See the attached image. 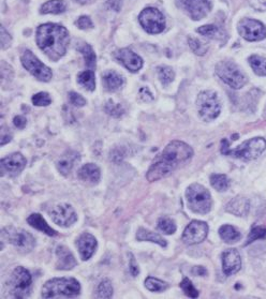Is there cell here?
<instances>
[{
    "label": "cell",
    "instance_id": "d6986e66",
    "mask_svg": "<svg viewBox=\"0 0 266 299\" xmlns=\"http://www.w3.org/2000/svg\"><path fill=\"white\" fill-rule=\"evenodd\" d=\"M78 248L79 252L83 260H88L90 259L94 253L97 250L98 242L97 239L95 238V236H93L90 233H84L80 236V238L78 239Z\"/></svg>",
    "mask_w": 266,
    "mask_h": 299
},
{
    "label": "cell",
    "instance_id": "e0dca14e",
    "mask_svg": "<svg viewBox=\"0 0 266 299\" xmlns=\"http://www.w3.org/2000/svg\"><path fill=\"white\" fill-rule=\"evenodd\" d=\"M116 59L131 72H137L143 67V59L129 48H122L115 55Z\"/></svg>",
    "mask_w": 266,
    "mask_h": 299
},
{
    "label": "cell",
    "instance_id": "f907efd6",
    "mask_svg": "<svg viewBox=\"0 0 266 299\" xmlns=\"http://www.w3.org/2000/svg\"><path fill=\"white\" fill-rule=\"evenodd\" d=\"M0 139H2V142H0V145L4 146V145H6L7 143H9L12 140V136H11V134H9V132L6 133V129L3 128L2 129V138H0Z\"/></svg>",
    "mask_w": 266,
    "mask_h": 299
},
{
    "label": "cell",
    "instance_id": "6da1fadb",
    "mask_svg": "<svg viewBox=\"0 0 266 299\" xmlns=\"http://www.w3.org/2000/svg\"><path fill=\"white\" fill-rule=\"evenodd\" d=\"M192 157L193 151L188 144L181 141H173L155 159L146 174V178L151 182L167 177L176 169L191 160Z\"/></svg>",
    "mask_w": 266,
    "mask_h": 299
},
{
    "label": "cell",
    "instance_id": "5bb4252c",
    "mask_svg": "<svg viewBox=\"0 0 266 299\" xmlns=\"http://www.w3.org/2000/svg\"><path fill=\"white\" fill-rule=\"evenodd\" d=\"M208 234V226L204 221L194 220L189 223L183 234V241L186 245L192 246L204 241Z\"/></svg>",
    "mask_w": 266,
    "mask_h": 299
},
{
    "label": "cell",
    "instance_id": "ba28073f",
    "mask_svg": "<svg viewBox=\"0 0 266 299\" xmlns=\"http://www.w3.org/2000/svg\"><path fill=\"white\" fill-rule=\"evenodd\" d=\"M216 73L225 84L234 89L242 88L247 82L245 74L231 61H220L216 66Z\"/></svg>",
    "mask_w": 266,
    "mask_h": 299
},
{
    "label": "cell",
    "instance_id": "4dcf8cb0",
    "mask_svg": "<svg viewBox=\"0 0 266 299\" xmlns=\"http://www.w3.org/2000/svg\"><path fill=\"white\" fill-rule=\"evenodd\" d=\"M210 184L217 191L222 192L229 189L230 180L225 175H222V174H212L210 176Z\"/></svg>",
    "mask_w": 266,
    "mask_h": 299
},
{
    "label": "cell",
    "instance_id": "2e32d148",
    "mask_svg": "<svg viewBox=\"0 0 266 299\" xmlns=\"http://www.w3.org/2000/svg\"><path fill=\"white\" fill-rule=\"evenodd\" d=\"M26 159L20 153L11 154L10 156L2 159L0 166H2V175L16 176L26 166Z\"/></svg>",
    "mask_w": 266,
    "mask_h": 299
},
{
    "label": "cell",
    "instance_id": "44dd1931",
    "mask_svg": "<svg viewBox=\"0 0 266 299\" xmlns=\"http://www.w3.org/2000/svg\"><path fill=\"white\" fill-rule=\"evenodd\" d=\"M78 177L81 180L86 181V182L97 183L100 180L101 172H100V169L96 164L87 163L79 170Z\"/></svg>",
    "mask_w": 266,
    "mask_h": 299
},
{
    "label": "cell",
    "instance_id": "bcb514c9",
    "mask_svg": "<svg viewBox=\"0 0 266 299\" xmlns=\"http://www.w3.org/2000/svg\"><path fill=\"white\" fill-rule=\"evenodd\" d=\"M130 255H131V257H130V261H129V270H130L132 276L136 277L138 275V272H140V270H138V266H137V263H136L134 256L132 254H130Z\"/></svg>",
    "mask_w": 266,
    "mask_h": 299
},
{
    "label": "cell",
    "instance_id": "f546056e",
    "mask_svg": "<svg viewBox=\"0 0 266 299\" xmlns=\"http://www.w3.org/2000/svg\"><path fill=\"white\" fill-rule=\"evenodd\" d=\"M198 32L207 36V38L216 40L223 39V36L225 35L224 31L218 26H216V25H205V26L200 27L198 29Z\"/></svg>",
    "mask_w": 266,
    "mask_h": 299
},
{
    "label": "cell",
    "instance_id": "8992f818",
    "mask_svg": "<svg viewBox=\"0 0 266 299\" xmlns=\"http://www.w3.org/2000/svg\"><path fill=\"white\" fill-rule=\"evenodd\" d=\"M199 114L205 121L214 120L220 114V101L217 94L211 90L202 91L197 99Z\"/></svg>",
    "mask_w": 266,
    "mask_h": 299
},
{
    "label": "cell",
    "instance_id": "5b68a950",
    "mask_svg": "<svg viewBox=\"0 0 266 299\" xmlns=\"http://www.w3.org/2000/svg\"><path fill=\"white\" fill-rule=\"evenodd\" d=\"M32 278L30 272L24 267H17L13 270L9 280V289L12 297L26 298L30 294Z\"/></svg>",
    "mask_w": 266,
    "mask_h": 299
},
{
    "label": "cell",
    "instance_id": "8d00e7d4",
    "mask_svg": "<svg viewBox=\"0 0 266 299\" xmlns=\"http://www.w3.org/2000/svg\"><path fill=\"white\" fill-rule=\"evenodd\" d=\"M158 229L164 234L172 235L176 232V224L172 219L168 217H163L160 218L158 221Z\"/></svg>",
    "mask_w": 266,
    "mask_h": 299
},
{
    "label": "cell",
    "instance_id": "816d5d0a",
    "mask_svg": "<svg viewBox=\"0 0 266 299\" xmlns=\"http://www.w3.org/2000/svg\"><path fill=\"white\" fill-rule=\"evenodd\" d=\"M192 273L194 276H205L207 273V270L202 266H197L192 269Z\"/></svg>",
    "mask_w": 266,
    "mask_h": 299
},
{
    "label": "cell",
    "instance_id": "7a4b0ae2",
    "mask_svg": "<svg viewBox=\"0 0 266 299\" xmlns=\"http://www.w3.org/2000/svg\"><path fill=\"white\" fill-rule=\"evenodd\" d=\"M70 38L68 30L58 24H43L37 29V44L54 61L67 52Z\"/></svg>",
    "mask_w": 266,
    "mask_h": 299
},
{
    "label": "cell",
    "instance_id": "ee69618b",
    "mask_svg": "<svg viewBox=\"0 0 266 299\" xmlns=\"http://www.w3.org/2000/svg\"><path fill=\"white\" fill-rule=\"evenodd\" d=\"M77 25L80 29H90L93 27V22L88 16H81L78 20Z\"/></svg>",
    "mask_w": 266,
    "mask_h": 299
},
{
    "label": "cell",
    "instance_id": "1f68e13d",
    "mask_svg": "<svg viewBox=\"0 0 266 299\" xmlns=\"http://www.w3.org/2000/svg\"><path fill=\"white\" fill-rule=\"evenodd\" d=\"M249 64L252 68V70L255 71L256 74L260 77H265L266 76V59L258 56L253 55L249 58Z\"/></svg>",
    "mask_w": 266,
    "mask_h": 299
},
{
    "label": "cell",
    "instance_id": "7c38bea8",
    "mask_svg": "<svg viewBox=\"0 0 266 299\" xmlns=\"http://www.w3.org/2000/svg\"><path fill=\"white\" fill-rule=\"evenodd\" d=\"M176 6L183 9L194 21L205 17L211 10L209 0H176Z\"/></svg>",
    "mask_w": 266,
    "mask_h": 299
},
{
    "label": "cell",
    "instance_id": "9a60e30c",
    "mask_svg": "<svg viewBox=\"0 0 266 299\" xmlns=\"http://www.w3.org/2000/svg\"><path fill=\"white\" fill-rule=\"evenodd\" d=\"M50 218L61 228H69L77 222L78 215L74 208L69 204H58L50 210Z\"/></svg>",
    "mask_w": 266,
    "mask_h": 299
},
{
    "label": "cell",
    "instance_id": "603a6c76",
    "mask_svg": "<svg viewBox=\"0 0 266 299\" xmlns=\"http://www.w3.org/2000/svg\"><path fill=\"white\" fill-rule=\"evenodd\" d=\"M27 222L30 227L34 228L36 230L40 231L48 236H56L57 235V232L48 226L46 221L43 219V217L40 214L30 215L27 219Z\"/></svg>",
    "mask_w": 266,
    "mask_h": 299
},
{
    "label": "cell",
    "instance_id": "ffe728a7",
    "mask_svg": "<svg viewBox=\"0 0 266 299\" xmlns=\"http://www.w3.org/2000/svg\"><path fill=\"white\" fill-rule=\"evenodd\" d=\"M56 268L60 270H71L77 266L78 261L69 249L65 246H58L56 249Z\"/></svg>",
    "mask_w": 266,
    "mask_h": 299
},
{
    "label": "cell",
    "instance_id": "e575fe53",
    "mask_svg": "<svg viewBox=\"0 0 266 299\" xmlns=\"http://www.w3.org/2000/svg\"><path fill=\"white\" fill-rule=\"evenodd\" d=\"M113 296V286L110 280L104 279L101 281L97 288L96 297L98 298H111Z\"/></svg>",
    "mask_w": 266,
    "mask_h": 299
},
{
    "label": "cell",
    "instance_id": "74e56055",
    "mask_svg": "<svg viewBox=\"0 0 266 299\" xmlns=\"http://www.w3.org/2000/svg\"><path fill=\"white\" fill-rule=\"evenodd\" d=\"M181 288L184 291V293L191 298H197L199 296V291L194 288L193 283L190 281L188 278H185L182 283H181Z\"/></svg>",
    "mask_w": 266,
    "mask_h": 299
},
{
    "label": "cell",
    "instance_id": "8fae6325",
    "mask_svg": "<svg viewBox=\"0 0 266 299\" xmlns=\"http://www.w3.org/2000/svg\"><path fill=\"white\" fill-rule=\"evenodd\" d=\"M142 27L148 33L156 34L163 31L166 28V18L156 8H146L138 16Z\"/></svg>",
    "mask_w": 266,
    "mask_h": 299
},
{
    "label": "cell",
    "instance_id": "681fc988",
    "mask_svg": "<svg viewBox=\"0 0 266 299\" xmlns=\"http://www.w3.org/2000/svg\"><path fill=\"white\" fill-rule=\"evenodd\" d=\"M140 95L144 101H146V102L151 101V100H153V95H151V92L149 91L148 88H146V87H143V88L140 90Z\"/></svg>",
    "mask_w": 266,
    "mask_h": 299
},
{
    "label": "cell",
    "instance_id": "836d02e7",
    "mask_svg": "<svg viewBox=\"0 0 266 299\" xmlns=\"http://www.w3.org/2000/svg\"><path fill=\"white\" fill-rule=\"evenodd\" d=\"M145 286H146V289L150 292L160 293V292H164L166 290H168L169 284L167 282L157 279V278L148 277L145 280Z\"/></svg>",
    "mask_w": 266,
    "mask_h": 299
},
{
    "label": "cell",
    "instance_id": "277c9868",
    "mask_svg": "<svg viewBox=\"0 0 266 299\" xmlns=\"http://www.w3.org/2000/svg\"><path fill=\"white\" fill-rule=\"evenodd\" d=\"M188 207L193 213L200 215H206L211 208V197L209 191L199 183H192L188 186L186 191Z\"/></svg>",
    "mask_w": 266,
    "mask_h": 299
},
{
    "label": "cell",
    "instance_id": "b9f144b4",
    "mask_svg": "<svg viewBox=\"0 0 266 299\" xmlns=\"http://www.w3.org/2000/svg\"><path fill=\"white\" fill-rule=\"evenodd\" d=\"M189 46L192 49V52H194L197 55H200V56L204 55L207 51V47L197 39H189Z\"/></svg>",
    "mask_w": 266,
    "mask_h": 299
},
{
    "label": "cell",
    "instance_id": "d4e9b609",
    "mask_svg": "<svg viewBox=\"0 0 266 299\" xmlns=\"http://www.w3.org/2000/svg\"><path fill=\"white\" fill-rule=\"evenodd\" d=\"M79 159V156L77 154H67V155H63L56 163L57 170L59 171L60 174H62L63 176H67L68 174H70V172L72 171L74 164H75V161Z\"/></svg>",
    "mask_w": 266,
    "mask_h": 299
},
{
    "label": "cell",
    "instance_id": "60d3db41",
    "mask_svg": "<svg viewBox=\"0 0 266 299\" xmlns=\"http://www.w3.org/2000/svg\"><path fill=\"white\" fill-rule=\"evenodd\" d=\"M105 110L107 113L110 114L113 117H120L125 114V109L122 108V106L120 104H116L114 103L113 101H109L105 105Z\"/></svg>",
    "mask_w": 266,
    "mask_h": 299
},
{
    "label": "cell",
    "instance_id": "f1b7e54d",
    "mask_svg": "<svg viewBox=\"0 0 266 299\" xmlns=\"http://www.w3.org/2000/svg\"><path fill=\"white\" fill-rule=\"evenodd\" d=\"M78 82L81 86H83L85 89L93 91L96 88V80L95 73L93 70H86L79 74Z\"/></svg>",
    "mask_w": 266,
    "mask_h": 299
},
{
    "label": "cell",
    "instance_id": "f35d334b",
    "mask_svg": "<svg viewBox=\"0 0 266 299\" xmlns=\"http://www.w3.org/2000/svg\"><path fill=\"white\" fill-rule=\"evenodd\" d=\"M266 237V229L263 228V227H256V228H253L248 236V239H247V242H246V246L253 242V241H256L258 239H262V238H265Z\"/></svg>",
    "mask_w": 266,
    "mask_h": 299
},
{
    "label": "cell",
    "instance_id": "484cf974",
    "mask_svg": "<svg viewBox=\"0 0 266 299\" xmlns=\"http://www.w3.org/2000/svg\"><path fill=\"white\" fill-rule=\"evenodd\" d=\"M136 239L138 241H150V242H155L161 247H167V241L163 237L157 233H154L151 231H148L146 229H138L136 233Z\"/></svg>",
    "mask_w": 266,
    "mask_h": 299
},
{
    "label": "cell",
    "instance_id": "30bf717a",
    "mask_svg": "<svg viewBox=\"0 0 266 299\" xmlns=\"http://www.w3.org/2000/svg\"><path fill=\"white\" fill-rule=\"evenodd\" d=\"M266 148V141L263 138H255L244 142L235 149H230L227 155H232L242 160H253L257 159Z\"/></svg>",
    "mask_w": 266,
    "mask_h": 299
},
{
    "label": "cell",
    "instance_id": "83f0119b",
    "mask_svg": "<svg viewBox=\"0 0 266 299\" xmlns=\"http://www.w3.org/2000/svg\"><path fill=\"white\" fill-rule=\"evenodd\" d=\"M66 11V4L62 0H49L45 3L40 12L42 14H60Z\"/></svg>",
    "mask_w": 266,
    "mask_h": 299
},
{
    "label": "cell",
    "instance_id": "ac0fdd59",
    "mask_svg": "<svg viewBox=\"0 0 266 299\" xmlns=\"http://www.w3.org/2000/svg\"><path fill=\"white\" fill-rule=\"evenodd\" d=\"M242 267V258L236 249H229L222 254V269L226 276H232Z\"/></svg>",
    "mask_w": 266,
    "mask_h": 299
},
{
    "label": "cell",
    "instance_id": "f5cc1de1",
    "mask_svg": "<svg viewBox=\"0 0 266 299\" xmlns=\"http://www.w3.org/2000/svg\"><path fill=\"white\" fill-rule=\"evenodd\" d=\"M73 2L81 4V5H90L94 2V0H73Z\"/></svg>",
    "mask_w": 266,
    "mask_h": 299
},
{
    "label": "cell",
    "instance_id": "c3c4849f",
    "mask_svg": "<svg viewBox=\"0 0 266 299\" xmlns=\"http://www.w3.org/2000/svg\"><path fill=\"white\" fill-rule=\"evenodd\" d=\"M108 5L111 9H113L114 11H120L121 6H122V0H108Z\"/></svg>",
    "mask_w": 266,
    "mask_h": 299
},
{
    "label": "cell",
    "instance_id": "3957f363",
    "mask_svg": "<svg viewBox=\"0 0 266 299\" xmlns=\"http://www.w3.org/2000/svg\"><path fill=\"white\" fill-rule=\"evenodd\" d=\"M80 293V282L74 278H55L47 281L42 288L43 298L75 297Z\"/></svg>",
    "mask_w": 266,
    "mask_h": 299
},
{
    "label": "cell",
    "instance_id": "cb8c5ba5",
    "mask_svg": "<svg viewBox=\"0 0 266 299\" xmlns=\"http://www.w3.org/2000/svg\"><path fill=\"white\" fill-rule=\"evenodd\" d=\"M102 81L104 84L105 89L109 91H116L118 90L123 84L122 78L118 73L114 71H108L102 76Z\"/></svg>",
    "mask_w": 266,
    "mask_h": 299
},
{
    "label": "cell",
    "instance_id": "f6af8a7d",
    "mask_svg": "<svg viewBox=\"0 0 266 299\" xmlns=\"http://www.w3.org/2000/svg\"><path fill=\"white\" fill-rule=\"evenodd\" d=\"M2 29V34H0V40H2V47L3 48H7L8 46H10L11 44V35L7 32V30L5 29L4 26L0 27Z\"/></svg>",
    "mask_w": 266,
    "mask_h": 299
},
{
    "label": "cell",
    "instance_id": "4316f807",
    "mask_svg": "<svg viewBox=\"0 0 266 299\" xmlns=\"http://www.w3.org/2000/svg\"><path fill=\"white\" fill-rule=\"evenodd\" d=\"M219 235L221 239L226 244H234L242 238L240 233L232 226H222L219 229Z\"/></svg>",
    "mask_w": 266,
    "mask_h": 299
},
{
    "label": "cell",
    "instance_id": "7bdbcfd3",
    "mask_svg": "<svg viewBox=\"0 0 266 299\" xmlns=\"http://www.w3.org/2000/svg\"><path fill=\"white\" fill-rule=\"evenodd\" d=\"M69 101L72 105L74 106H78V107H81V106H84L86 104V100L79 94L77 92H69Z\"/></svg>",
    "mask_w": 266,
    "mask_h": 299
},
{
    "label": "cell",
    "instance_id": "52a82bcc",
    "mask_svg": "<svg viewBox=\"0 0 266 299\" xmlns=\"http://www.w3.org/2000/svg\"><path fill=\"white\" fill-rule=\"evenodd\" d=\"M2 235L5 240L13 245L23 253L30 252L36 246V239L33 238V236L22 229L8 227L3 230Z\"/></svg>",
    "mask_w": 266,
    "mask_h": 299
},
{
    "label": "cell",
    "instance_id": "ab89813d",
    "mask_svg": "<svg viewBox=\"0 0 266 299\" xmlns=\"http://www.w3.org/2000/svg\"><path fill=\"white\" fill-rule=\"evenodd\" d=\"M32 103L36 106H47L52 102L47 92H38L32 97Z\"/></svg>",
    "mask_w": 266,
    "mask_h": 299
},
{
    "label": "cell",
    "instance_id": "7402d4cb",
    "mask_svg": "<svg viewBox=\"0 0 266 299\" xmlns=\"http://www.w3.org/2000/svg\"><path fill=\"white\" fill-rule=\"evenodd\" d=\"M226 210L235 216H246L249 211L248 199L242 196H237L227 204Z\"/></svg>",
    "mask_w": 266,
    "mask_h": 299
},
{
    "label": "cell",
    "instance_id": "d590c367",
    "mask_svg": "<svg viewBox=\"0 0 266 299\" xmlns=\"http://www.w3.org/2000/svg\"><path fill=\"white\" fill-rule=\"evenodd\" d=\"M158 77H159L161 83L164 86H167L174 81L175 73L172 70V68H170L168 66H162V67L158 68Z\"/></svg>",
    "mask_w": 266,
    "mask_h": 299
},
{
    "label": "cell",
    "instance_id": "7dc6e473",
    "mask_svg": "<svg viewBox=\"0 0 266 299\" xmlns=\"http://www.w3.org/2000/svg\"><path fill=\"white\" fill-rule=\"evenodd\" d=\"M13 123H14V126L17 127L19 129H24L25 127H26L27 120L24 116H16V117H14Z\"/></svg>",
    "mask_w": 266,
    "mask_h": 299
},
{
    "label": "cell",
    "instance_id": "4fadbf2b",
    "mask_svg": "<svg viewBox=\"0 0 266 299\" xmlns=\"http://www.w3.org/2000/svg\"><path fill=\"white\" fill-rule=\"evenodd\" d=\"M238 32L247 41H260L266 38V28L257 20L243 18L238 24Z\"/></svg>",
    "mask_w": 266,
    "mask_h": 299
},
{
    "label": "cell",
    "instance_id": "d6a6232c",
    "mask_svg": "<svg viewBox=\"0 0 266 299\" xmlns=\"http://www.w3.org/2000/svg\"><path fill=\"white\" fill-rule=\"evenodd\" d=\"M80 52L84 56L85 65L90 70H93L96 68V54L94 52L93 47L90 44H84L81 48Z\"/></svg>",
    "mask_w": 266,
    "mask_h": 299
},
{
    "label": "cell",
    "instance_id": "9c48e42d",
    "mask_svg": "<svg viewBox=\"0 0 266 299\" xmlns=\"http://www.w3.org/2000/svg\"><path fill=\"white\" fill-rule=\"evenodd\" d=\"M22 64L30 74L41 82H48L53 77L52 70L38 59L29 49L24 51L21 57Z\"/></svg>",
    "mask_w": 266,
    "mask_h": 299
}]
</instances>
